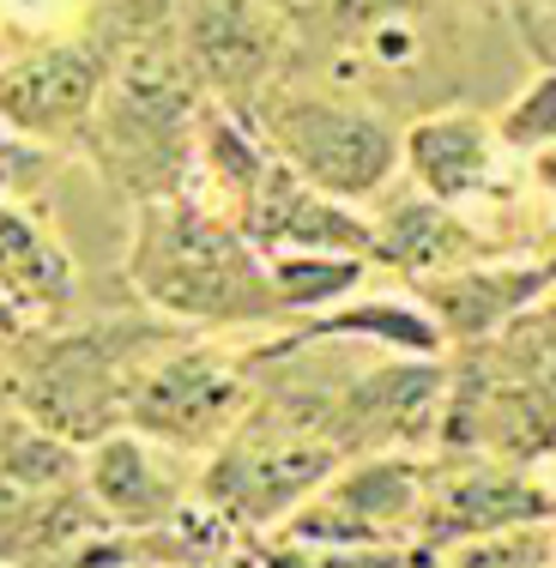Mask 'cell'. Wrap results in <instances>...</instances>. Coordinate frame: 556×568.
<instances>
[{
	"label": "cell",
	"instance_id": "6da1fadb",
	"mask_svg": "<svg viewBox=\"0 0 556 568\" xmlns=\"http://www.w3.org/2000/svg\"><path fill=\"white\" fill-rule=\"evenodd\" d=\"M182 345V321L145 303L140 315H98L79 327L7 333V405L43 417L73 442H103L128 424L145 375Z\"/></svg>",
	"mask_w": 556,
	"mask_h": 568
},
{
	"label": "cell",
	"instance_id": "7a4b0ae2",
	"mask_svg": "<svg viewBox=\"0 0 556 568\" xmlns=\"http://www.w3.org/2000/svg\"><path fill=\"white\" fill-rule=\"evenodd\" d=\"M200 91H206V79L194 73L170 12L158 31L121 49L110 91L73 145L91 158V170L103 175L115 200H133V206L170 200L188 187V164H194Z\"/></svg>",
	"mask_w": 556,
	"mask_h": 568
},
{
	"label": "cell",
	"instance_id": "3957f363",
	"mask_svg": "<svg viewBox=\"0 0 556 568\" xmlns=\"http://www.w3.org/2000/svg\"><path fill=\"white\" fill-rule=\"evenodd\" d=\"M128 284L140 303L164 308L182 327H242L291 315L273 266L236 219L206 212L194 194L145 200L128 242Z\"/></svg>",
	"mask_w": 556,
	"mask_h": 568
},
{
	"label": "cell",
	"instance_id": "277c9868",
	"mask_svg": "<svg viewBox=\"0 0 556 568\" xmlns=\"http://www.w3.org/2000/svg\"><path fill=\"white\" fill-rule=\"evenodd\" d=\"M254 121L284 164L338 200H382L405 164V133L370 103L273 91V98H261Z\"/></svg>",
	"mask_w": 556,
	"mask_h": 568
},
{
	"label": "cell",
	"instance_id": "5b68a950",
	"mask_svg": "<svg viewBox=\"0 0 556 568\" xmlns=\"http://www.w3.org/2000/svg\"><path fill=\"white\" fill-rule=\"evenodd\" d=\"M447 387L454 369L436 357H405V363H375V369L333 382L321 394V429L338 442V454H412L442 436Z\"/></svg>",
	"mask_w": 556,
	"mask_h": 568
},
{
	"label": "cell",
	"instance_id": "8992f818",
	"mask_svg": "<svg viewBox=\"0 0 556 568\" xmlns=\"http://www.w3.org/2000/svg\"><path fill=\"white\" fill-rule=\"evenodd\" d=\"M175 31L212 98L254 115L291 49V19L273 0H175Z\"/></svg>",
	"mask_w": 556,
	"mask_h": 568
},
{
	"label": "cell",
	"instance_id": "52a82bcc",
	"mask_svg": "<svg viewBox=\"0 0 556 568\" xmlns=\"http://www.w3.org/2000/svg\"><path fill=\"white\" fill-rule=\"evenodd\" d=\"M242 412H249V375H242V363L212 345H175L145 375L128 424L175 454H206L242 424Z\"/></svg>",
	"mask_w": 556,
	"mask_h": 568
},
{
	"label": "cell",
	"instance_id": "ba28073f",
	"mask_svg": "<svg viewBox=\"0 0 556 568\" xmlns=\"http://www.w3.org/2000/svg\"><path fill=\"white\" fill-rule=\"evenodd\" d=\"M556 508V484L533 478L526 459H496V454H472V466L429 471V503L417 520V545L436 562H447V550L466 545V538L502 532V526L520 520H550Z\"/></svg>",
	"mask_w": 556,
	"mask_h": 568
},
{
	"label": "cell",
	"instance_id": "9c48e42d",
	"mask_svg": "<svg viewBox=\"0 0 556 568\" xmlns=\"http://www.w3.org/2000/svg\"><path fill=\"white\" fill-rule=\"evenodd\" d=\"M417 296L429 303V315L442 321L447 345H484L508 327L514 315L556 291V261H466L454 273H429L412 278Z\"/></svg>",
	"mask_w": 556,
	"mask_h": 568
},
{
	"label": "cell",
	"instance_id": "30bf717a",
	"mask_svg": "<svg viewBox=\"0 0 556 568\" xmlns=\"http://www.w3.org/2000/svg\"><path fill=\"white\" fill-rule=\"evenodd\" d=\"M85 484L98 490V503L110 508L115 526H164L188 508V478L170 466L164 442H152L145 429H115V436L91 442L85 459Z\"/></svg>",
	"mask_w": 556,
	"mask_h": 568
},
{
	"label": "cell",
	"instance_id": "8fae6325",
	"mask_svg": "<svg viewBox=\"0 0 556 568\" xmlns=\"http://www.w3.org/2000/svg\"><path fill=\"white\" fill-rule=\"evenodd\" d=\"M496 152H508L502 128L484 121L478 110H442V115H424L405 128V175L424 194L447 200V206H466V200L491 194Z\"/></svg>",
	"mask_w": 556,
	"mask_h": 568
},
{
	"label": "cell",
	"instance_id": "7c38bea8",
	"mask_svg": "<svg viewBox=\"0 0 556 568\" xmlns=\"http://www.w3.org/2000/svg\"><path fill=\"white\" fill-rule=\"evenodd\" d=\"M110 508L98 503L85 478L55 484V490H7V514H0V550L7 562H73L85 538H98Z\"/></svg>",
	"mask_w": 556,
	"mask_h": 568
},
{
	"label": "cell",
	"instance_id": "4fadbf2b",
	"mask_svg": "<svg viewBox=\"0 0 556 568\" xmlns=\"http://www.w3.org/2000/svg\"><path fill=\"white\" fill-rule=\"evenodd\" d=\"M375 242H382V261L400 266V273H412V278L454 273V266H466L484 254L478 230L459 219L447 200L424 194V187H412V194H382Z\"/></svg>",
	"mask_w": 556,
	"mask_h": 568
},
{
	"label": "cell",
	"instance_id": "5bb4252c",
	"mask_svg": "<svg viewBox=\"0 0 556 568\" xmlns=\"http://www.w3.org/2000/svg\"><path fill=\"white\" fill-rule=\"evenodd\" d=\"M0 236H7V315L24 308V296L37 315H61L73 296V254L55 242V230L37 219V206L24 212V200H7Z\"/></svg>",
	"mask_w": 556,
	"mask_h": 568
},
{
	"label": "cell",
	"instance_id": "9a60e30c",
	"mask_svg": "<svg viewBox=\"0 0 556 568\" xmlns=\"http://www.w3.org/2000/svg\"><path fill=\"white\" fill-rule=\"evenodd\" d=\"M315 339H375L387 351H400V357H436V351L447 345L442 321L429 315L424 296H412V303H400V296H370V303H351L338 308V315H315L296 339L284 345H315Z\"/></svg>",
	"mask_w": 556,
	"mask_h": 568
},
{
	"label": "cell",
	"instance_id": "2e32d148",
	"mask_svg": "<svg viewBox=\"0 0 556 568\" xmlns=\"http://www.w3.org/2000/svg\"><path fill=\"white\" fill-rule=\"evenodd\" d=\"M79 448H85V442L61 436V429L43 424V417L7 405V436H0V471H7V490H55V484L85 478Z\"/></svg>",
	"mask_w": 556,
	"mask_h": 568
},
{
	"label": "cell",
	"instance_id": "e0dca14e",
	"mask_svg": "<svg viewBox=\"0 0 556 568\" xmlns=\"http://www.w3.org/2000/svg\"><path fill=\"white\" fill-rule=\"evenodd\" d=\"M273 266V284L284 296L291 315H309V308H327L338 296H351L363 278H370V254H321V248H284L266 254Z\"/></svg>",
	"mask_w": 556,
	"mask_h": 568
},
{
	"label": "cell",
	"instance_id": "ac0fdd59",
	"mask_svg": "<svg viewBox=\"0 0 556 568\" xmlns=\"http://www.w3.org/2000/svg\"><path fill=\"white\" fill-rule=\"evenodd\" d=\"M442 0H303L296 19L315 24L333 49H363L393 19H429Z\"/></svg>",
	"mask_w": 556,
	"mask_h": 568
},
{
	"label": "cell",
	"instance_id": "d6986e66",
	"mask_svg": "<svg viewBox=\"0 0 556 568\" xmlns=\"http://www.w3.org/2000/svg\"><path fill=\"white\" fill-rule=\"evenodd\" d=\"M447 562H459V568H545V562H556V526L550 520L502 526V532H484V538L454 545Z\"/></svg>",
	"mask_w": 556,
	"mask_h": 568
},
{
	"label": "cell",
	"instance_id": "ffe728a7",
	"mask_svg": "<svg viewBox=\"0 0 556 568\" xmlns=\"http://www.w3.org/2000/svg\"><path fill=\"white\" fill-rule=\"evenodd\" d=\"M496 128H502V145L526 158L538 145H556V67H538V79L496 115Z\"/></svg>",
	"mask_w": 556,
	"mask_h": 568
},
{
	"label": "cell",
	"instance_id": "44dd1931",
	"mask_svg": "<svg viewBox=\"0 0 556 568\" xmlns=\"http://www.w3.org/2000/svg\"><path fill=\"white\" fill-rule=\"evenodd\" d=\"M502 12H508L526 55L538 67H556V0H502Z\"/></svg>",
	"mask_w": 556,
	"mask_h": 568
},
{
	"label": "cell",
	"instance_id": "7402d4cb",
	"mask_svg": "<svg viewBox=\"0 0 556 568\" xmlns=\"http://www.w3.org/2000/svg\"><path fill=\"white\" fill-rule=\"evenodd\" d=\"M533 182L545 187V194H556V145H538L533 152Z\"/></svg>",
	"mask_w": 556,
	"mask_h": 568
},
{
	"label": "cell",
	"instance_id": "603a6c76",
	"mask_svg": "<svg viewBox=\"0 0 556 568\" xmlns=\"http://www.w3.org/2000/svg\"><path fill=\"white\" fill-rule=\"evenodd\" d=\"M550 526H556V508H550Z\"/></svg>",
	"mask_w": 556,
	"mask_h": 568
}]
</instances>
